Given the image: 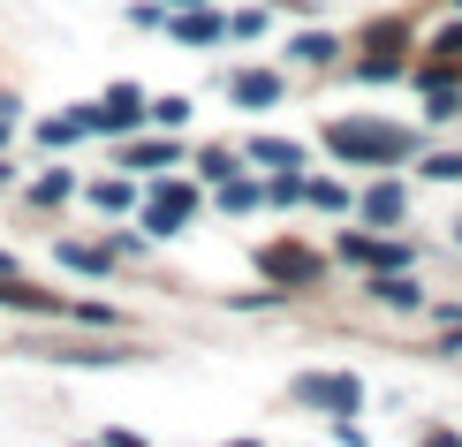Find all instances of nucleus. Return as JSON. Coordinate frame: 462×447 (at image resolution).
I'll use <instances>...</instances> for the list:
<instances>
[{"instance_id": "f257e3e1", "label": "nucleus", "mask_w": 462, "mask_h": 447, "mask_svg": "<svg viewBox=\"0 0 462 447\" xmlns=\"http://www.w3.org/2000/svg\"><path fill=\"white\" fill-rule=\"evenodd\" d=\"M326 144L349 152V160H402V152H410V137H402V129H364V122H341Z\"/></svg>"}, {"instance_id": "f03ea898", "label": "nucleus", "mask_w": 462, "mask_h": 447, "mask_svg": "<svg viewBox=\"0 0 462 447\" xmlns=\"http://www.w3.org/2000/svg\"><path fill=\"white\" fill-rule=\"evenodd\" d=\"M189 212H198V190H182V182H167L160 198H152V212H144V220H152V236H175V228L189 220Z\"/></svg>"}, {"instance_id": "7ed1b4c3", "label": "nucleus", "mask_w": 462, "mask_h": 447, "mask_svg": "<svg viewBox=\"0 0 462 447\" xmlns=\"http://www.w3.org/2000/svg\"><path fill=\"white\" fill-rule=\"evenodd\" d=\"M311 402H326L334 417H349L356 402H364V386H356L349 372H326V379H311Z\"/></svg>"}, {"instance_id": "20e7f679", "label": "nucleus", "mask_w": 462, "mask_h": 447, "mask_svg": "<svg viewBox=\"0 0 462 447\" xmlns=\"http://www.w3.org/2000/svg\"><path fill=\"white\" fill-rule=\"evenodd\" d=\"M236 99H243V107H265V99H281V76H236Z\"/></svg>"}, {"instance_id": "39448f33", "label": "nucleus", "mask_w": 462, "mask_h": 447, "mask_svg": "<svg viewBox=\"0 0 462 447\" xmlns=\"http://www.w3.org/2000/svg\"><path fill=\"white\" fill-rule=\"evenodd\" d=\"M372 296H379V303H394V311H410V303H417V281L387 274V281H372Z\"/></svg>"}, {"instance_id": "423d86ee", "label": "nucleus", "mask_w": 462, "mask_h": 447, "mask_svg": "<svg viewBox=\"0 0 462 447\" xmlns=\"http://www.w3.org/2000/svg\"><path fill=\"white\" fill-rule=\"evenodd\" d=\"M265 274H281V281H303V274H319V265L303 258V250H273V258H265Z\"/></svg>"}, {"instance_id": "0eeeda50", "label": "nucleus", "mask_w": 462, "mask_h": 447, "mask_svg": "<svg viewBox=\"0 0 462 447\" xmlns=\"http://www.w3.org/2000/svg\"><path fill=\"white\" fill-rule=\"evenodd\" d=\"M182 38H189V46H205V38H220V15H182V23H175Z\"/></svg>"}, {"instance_id": "6e6552de", "label": "nucleus", "mask_w": 462, "mask_h": 447, "mask_svg": "<svg viewBox=\"0 0 462 447\" xmlns=\"http://www.w3.org/2000/svg\"><path fill=\"white\" fill-rule=\"evenodd\" d=\"M364 212H372V220H394V212H402V190H394V182L372 190V198H364Z\"/></svg>"}, {"instance_id": "1a4fd4ad", "label": "nucleus", "mask_w": 462, "mask_h": 447, "mask_svg": "<svg viewBox=\"0 0 462 447\" xmlns=\"http://www.w3.org/2000/svg\"><path fill=\"white\" fill-rule=\"evenodd\" d=\"M326 53H334V38H326V31H303L296 38V61H326Z\"/></svg>"}, {"instance_id": "9d476101", "label": "nucleus", "mask_w": 462, "mask_h": 447, "mask_svg": "<svg viewBox=\"0 0 462 447\" xmlns=\"http://www.w3.org/2000/svg\"><path fill=\"white\" fill-rule=\"evenodd\" d=\"M129 167H175V144H137V152H129Z\"/></svg>"}, {"instance_id": "9b49d317", "label": "nucleus", "mask_w": 462, "mask_h": 447, "mask_svg": "<svg viewBox=\"0 0 462 447\" xmlns=\"http://www.w3.org/2000/svg\"><path fill=\"white\" fill-rule=\"evenodd\" d=\"M258 160H265V167H296V144H281V137H258Z\"/></svg>"}, {"instance_id": "f8f14e48", "label": "nucleus", "mask_w": 462, "mask_h": 447, "mask_svg": "<svg viewBox=\"0 0 462 447\" xmlns=\"http://www.w3.org/2000/svg\"><path fill=\"white\" fill-rule=\"evenodd\" d=\"M311 198H319L326 212H341V205H349V190H341V182H311Z\"/></svg>"}, {"instance_id": "ddd939ff", "label": "nucleus", "mask_w": 462, "mask_h": 447, "mask_svg": "<svg viewBox=\"0 0 462 447\" xmlns=\"http://www.w3.org/2000/svg\"><path fill=\"white\" fill-rule=\"evenodd\" d=\"M220 205H227V212H250V205H258V190H250V182H227Z\"/></svg>"}, {"instance_id": "4468645a", "label": "nucleus", "mask_w": 462, "mask_h": 447, "mask_svg": "<svg viewBox=\"0 0 462 447\" xmlns=\"http://www.w3.org/2000/svg\"><path fill=\"white\" fill-rule=\"evenodd\" d=\"M425 174H439V182H462V152H439V160H432Z\"/></svg>"}, {"instance_id": "2eb2a0df", "label": "nucleus", "mask_w": 462, "mask_h": 447, "mask_svg": "<svg viewBox=\"0 0 462 447\" xmlns=\"http://www.w3.org/2000/svg\"><path fill=\"white\" fill-rule=\"evenodd\" d=\"M175 8H189V0H175Z\"/></svg>"}]
</instances>
